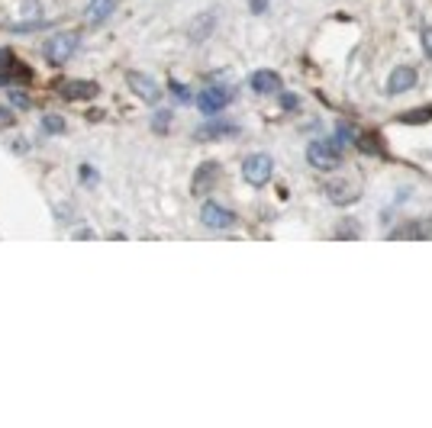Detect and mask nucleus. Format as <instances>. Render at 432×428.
Masks as SVG:
<instances>
[{"instance_id":"1","label":"nucleus","mask_w":432,"mask_h":428,"mask_svg":"<svg viewBox=\"0 0 432 428\" xmlns=\"http://www.w3.org/2000/svg\"><path fill=\"white\" fill-rule=\"evenodd\" d=\"M307 161L316 171H336L342 161V145L336 139H316L307 145Z\"/></svg>"},{"instance_id":"2","label":"nucleus","mask_w":432,"mask_h":428,"mask_svg":"<svg viewBox=\"0 0 432 428\" xmlns=\"http://www.w3.org/2000/svg\"><path fill=\"white\" fill-rule=\"evenodd\" d=\"M78 42H81V32H75V29H68V32H55V36L46 42V58H48V65L62 68L68 58L78 52Z\"/></svg>"},{"instance_id":"3","label":"nucleus","mask_w":432,"mask_h":428,"mask_svg":"<svg viewBox=\"0 0 432 428\" xmlns=\"http://www.w3.org/2000/svg\"><path fill=\"white\" fill-rule=\"evenodd\" d=\"M271 171H274V161L268 158V155H249V158L242 161V177H245V184H252V187H264L268 180H271Z\"/></svg>"},{"instance_id":"4","label":"nucleus","mask_w":432,"mask_h":428,"mask_svg":"<svg viewBox=\"0 0 432 428\" xmlns=\"http://www.w3.org/2000/svg\"><path fill=\"white\" fill-rule=\"evenodd\" d=\"M200 223L207 225V229H216V232H226V229H233L235 225V213H229L226 206L204 203V210H200Z\"/></svg>"},{"instance_id":"5","label":"nucleus","mask_w":432,"mask_h":428,"mask_svg":"<svg viewBox=\"0 0 432 428\" xmlns=\"http://www.w3.org/2000/svg\"><path fill=\"white\" fill-rule=\"evenodd\" d=\"M126 84H129V87H132V93H136V97H142L145 103H159L161 87H159V81H152L149 75L129 71V75H126Z\"/></svg>"},{"instance_id":"6","label":"nucleus","mask_w":432,"mask_h":428,"mask_svg":"<svg viewBox=\"0 0 432 428\" xmlns=\"http://www.w3.org/2000/svg\"><path fill=\"white\" fill-rule=\"evenodd\" d=\"M29 77H33V71L26 65H19L10 48H0V84H7V81H29Z\"/></svg>"},{"instance_id":"7","label":"nucleus","mask_w":432,"mask_h":428,"mask_svg":"<svg viewBox=\"0 0 432 428\" xmlns=\"http://www.w3.org/2000/svg\"><path fill=\"white\" fill-rule=\"evenodd\" d=\"M216 180H219V165H216V161H204L197 168V174H194V180H190V194L194 196L210 194L216 187Z\"/></svg>"},{"instance_id":"8","label":"nucleus","mask_w":432,"mask_h":428,"mask_svg":"<svg viewBox=\"0 0 432 428\" xmlns=\"http://www.w3.org/2000/svg\"><path fill=\"white\" fill-rule=\"evenodd\" d=\"M229 100H233L229 87H207V91H200L197 106L207 113V116H213V113H219L223 106H229Z\"/></svg>"},{"instance_id":"9","label":"nucleus","mask_w":432,"mask_h":428,"mask_svg":"<svg viewBox=\"0 0 432 428\" xmlns=\"http://www.w3.org/2000/svg\"><path fill=\"white\" fill-rule=\"evenodd\" d=\"M326 196L336 206H345V203H355L358 196H361V190H358L355 180H329V184H326Z\"/></svg>"},{"instance_id":"10","label":"nucleus","mask_w":432,"mask_h":428,"mask_svg":"<svg viewBox=\"0 0 432 428\" xmlns=\"http://www.w3.org/2000/svg\"><path fill=\"white\" fill-rule=\"evenodd\" d=\"M55 91L62 93V97H68V100H91V97H97L100 87H97L94 81H58Z\"/></svg>"},{"instance_id":"11","label":"nucleus","mask_w":432,"mask_h":428,"mask_svg":"<svg viewBox=\"0 0 432 428\" xmlns=\"http://www.w3.org/2000/svg\"><path fill=\"white\" fill-rule=\"evenodd\" d=\"M413 84H416V68L400 65V68H394V71H390V77H387V93H390V97H397V93H406Z\"/></svg>"},{"instance_id":"12","label":"nucleus","mask_w":432,"mask_h":428,"mask_svg":"<svg viewBox=\"0 0 432 428\" xmlns=\"http://www.w3.org/2000/svg\"><path fill=\"white\" fill-rule=\"evenodd\" d=\"M116 7H120V0H91L84 10V23L87 26H100L107 17H113Z\"/></svg>"},{"instance_id":"13","label":"nucleus","mask_w":432,"mask_h":428,"mask_svg":"<svg viewBox=\"0 0 432 428\" xmlns=\"http://www.w3.org/2000/svg\"><path fill=\"white\" fill-rule=\"evenodd\" d=\"M249 84H252L255 93H264V97H268V93H281V77L274 75V71H268V68H264V71H255Z\"/></svg>"},{"instance_id":"14","label":"nucleus","mask_w":432,"mask_h":428,"mask_svg":"<svg viewBox=\"0 0 432 428\" xmlns=\"http://www.w3.org/2000/svg\"><path fill=\"white\" fill-rule=\"evenodd\" d=\"M239 132V126H233V122H210V126H200L197 132H194V139L207 142V139H223V136H235Z\"/></svg>"},{"instance_id":"15","label":"nucleus","mask_w":432,"mask_h":428,"mask_svg":"<svg viewBox=\"0 0 432 428\" xmlns=\"http://www.w3.org/2000/svg\"><path fill=\"white\" fill-rule=\"evenodd\" d=\"M429 229H423V223L416 225H406V229H397V232H390V239H420V235H426Z\"/></svg>"},{"instance_id":"16","label":"nucleus","mask_w":432,"mask_h":428,"mask_svg":"<svg viewBox=\"0 0 432 428\" xmlns=\"http://www.w3.org/2000/svg\"><path fill=\"white\" fill-rule=\"evenodd\" d=\"M210 26H213V13H204V17H200V23L194 26V32H190V39H194V42H200V39L207 36Z\"/></svg>"},{"instance_id":"17","label":"nucleus","mask_w":432,"mask_h":428,"mask_svg":"<svg viewBox=\"0 0 432 428\" xmlns=\"http://www.w3.org/2000/svg\"><path fill=\"white\" fill-rule=\"evenodd\" d=\"M168 126H171V110H159L152 116V129L155 132H168Z\"/></svg>"},{"instance_id":"18","label":"nucleus","mask_w":432,"mask_h":428,"mask_svg":"<svg viewBox=\"0 0 432 428\" xmlns=\"http://www.w3.org/2000/svg\"><path fill=\"white\" fill-rule=\"evenodd\" d=\"M432 116V106H426V110H413V113H404L400 116V122H426Z\"/></svg>"},{"instance_id":"19","label":"nucleus","mask_w":432,"mask_h":428,"mask_svg":"<svg viewBox=\"0 0 432 428\" xmlns=\"http://www.w3.org/2000/svg\"><path fill=\"white\" fill-rule=\"evenodd\" d=\"M358 235H361V229L355 225V219H345V225L336 232V239H358Z\"/></svg>"},{"instance_id":"20","label":"nucleus","mask_w":432,"mask_h":428,"mask_svg":"<svg viewBox=\"0 0 432 428\" xmlns=\"http://www.w3.org/2000/svg\"><path fill=\"white\" fill-rule=\"evenodd\" d=\"M42 126H46V132H65V120H62V116H52V113L42 120Z\"/></svg>"},{"instance_id":"21","label":"nucleus","mask_w":432,"mask_h":428,"mask_svg":"<svg viewBox=\"0 0 432 428\" xmlns=\"http://www.w3.org/2000/svg\"><path fill=\"white\" fill-rule=\"evenodd\" d=\"M81 184H97V171L91 165H81Z\"/></svg>"},{"instance_id":"22","label":"nucleus","mask_w":432,"mask_h":428,"mask_svg":"<svg viewBox=\"0 0 432 428\" xmlns=\"http://www.w3.org/2000/svg\"><path fill=\"white\" fill-rule=\"evenodd\" d=\"M420 42H423V52L432 58V26L423 29V36H420Z\"/></svg>"},{"instance_id":"23","label":"nucleus","mask_w":432,"mask_h":428,"mask_svg":"<svg viewBox=\"0 0 432 428\" xmlns=\"http://www.w3.org/2000/svg\"><path fill=\"white\" fill-rule=\"evenodd\" d=\"M352 139H358V136H355V129L342 122V126H339V142H352Z\"/></svg>"},{"instance_id":"24","label":"nucleus","mask_w":432,"mask_h":428,"mask_svg":"<svg viewBox=\"0 0 432 428\" xmlns=\"http://www.w3.org/2000/svg\"><path fill=\"white\" fill-rule=\"evenodd\" d=\"M171 91H174V97H178V100H190V91L184 84H178V81H171Z\"/></svg>"},{"instance_id":"25","label":"nucleus","mask_w":432,"mask_h":428,"mask_svg":"<svg viewBox=\"0 0 432 428\" xmlns=\"http://www.w3.org/2000/svg\"><path fill=\"white\" fill-rule=\"evenodd\" d=\"M281 103H284V110H297V97H291V93H281Z\"/></svg>"},{"instance_id":"26","label":"nucleus","mask_w":432,"mask_h":428,"mask_svg":"<svg viewBox=\"0 0 432 428\" xmlns=\"http://www.w3.org/2000/svg\"><path fill=\"white\" fill-rule=\"evenodd\" d=\"M13 122H17L13 120V113H10L7 106H0V126H13Z\"/></svg>"},{"instance_id":"27","label":"nucleus","mask_w":432,"mask_h":428,"mask_svg":"<svg viewBox=\"0 0 432 428\" xmlns=\"http://www.w3.org/2000/svg\"><path fill=\"white\" fill-rule=\"evenodd\" d=\"M13 103H17V106H23V110H26V106H29V100H26V97H23V93H19V91H13Z\"/></svg>"},{"instance_id":"28","label":"nucleus","mask_w":432,"mask_h":428,"mask_svg":"<svg viewBox=\"0 0 432 428\" xmlns=\"http://www.w3.org/2000/svg\"><path fill=\"white\" fill-rule=\"evenodd\" d=\"M264 7H268V0H252V13H264Z\"/></svg>"},{"instance_id":"29","label":"nucleus","mask_w":432,"mask_h":428,"mask_svg":"<svg viewBox=\"0 0 432 428\" xmlns=\"http://www.w3.org/2000/svg\"><path fill=\"white\" fill-rule=\"evenodd\" d=\"M26 149H29L26 139H17V142H13V151H26Z\"/></svg>"}]
</instances>
